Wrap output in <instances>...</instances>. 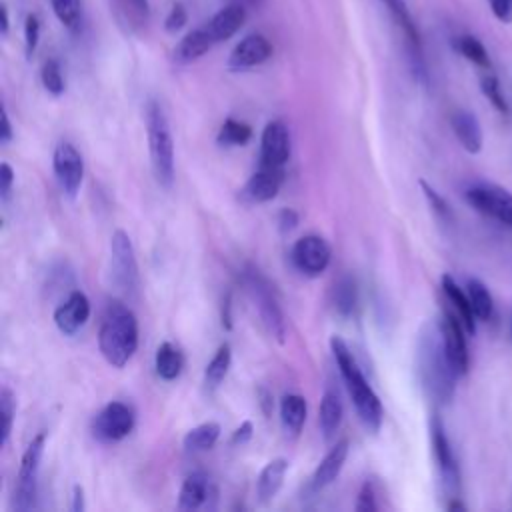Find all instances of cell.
Returning a JSON list of instances; mask_svg holds the SVG:
<instances>
[{
	"label": "cell",
	"instance_id": "cell-1",
	"mask_svg": "<svg viewBox=\"0 0 512 512\" xmlns=\"http://www.w3.org/2000/svg\"><path fill=\"white\" fill-rule=\"evenodd\" d=\"M416 370L424 394L434 404H448L456 388V372L446 356L440 322H426L418 336Z\"/></svg>",
	"mask_w": 512,
	"mask_h": 512
},
{
	"label": "cell",
	"instance_id": "cell-2",
	"mask_svg": "<svg viewBox=\"0 0 512 512\" xmlns=\"http://www.w3.org/2000/svg\"><path fill=\"white\" fill-rule=\"evenodd\" d=\"M330 350L334 354L338 372L346 384V390L354 402L356 414L360 418V422L364 424V428L372 434H376L382 426L384 420V408L380 398L376 396V392L372 390V386L368 384V380L364 378L354 354L350 352L348 344L340 338V336H332L330 338Z\"/></svg>",
	"mask_w": 512,
	"mask_h": 512
},
{
	"label": "cell",
	"instance_id": "cell-3",
	"mask_svg": "<svg viewBox=\"0 0 512 512\" xmlns=\"http://www.w3.org/2000/svg\"><path fill=\"white\" fill-rule=\"evenodd\" d=\"M98 348L114 368L126 366L134 356L138 348V320L122 302H110L106 306L98 330Z\"/></svg>",
	"mask_w": 512,
	"mask_h": 512
},
{
	"label": "cell",
	"instance_id": "cell-4",
	"mask_svg": "<svg viewBox=\"0 0 512 512\" xmlns=\"http://www.w3.org/2000/svg\"><path fill=\"white\" fill-rule=\"evenodd\" d=\"M146 134L152 170L162 188L174 184V140L162 106L156 100L146 102Z\"/></svg>",
	"mask_w": 512,
	"mask_h": 512
},
{
	"label": "cell",
	"instance_id": "cell-5",
	"mask_svg": "<svg viewBox=\"0 0 512 512\" xmlns=\"http://www.w3.org/2000/svg\"><path fill=\"white\" fill-rule=\"evenodd\" d=\"M242 284H244L250 300L254 302L264 328L268 330V334L272 338H276L282 344L286 340V320H284V312L280 308V302L276 298L274 286L252 264H248L242 270Z\"/></svg>",
	"mask_w": 512,
	"mask_h": 512
},
{
	"label": "cell",
	"instance_id": "cell-6",
	"mask_svg": "<svg viewBox=\"0 0 512 512\" xmlns=\"http://www.w3.org/2000/svg\"><path fill=\"white\" fill-rule=\"evenodd\" d=\"M44 444H46V434L38 432L22 454L16 486H14V498H12V506L18 512H28L36 506L38 472H40V462L44 454Z\"/></svg>",
	"mask_w": 512,
	"mask_h": 512
},
{
	"label": "cell",
	"instance_id": "cell-7",
	"mask_svg": "<svg viewBox=\"0 0 512 512\" xmlns=\"http://www.w3.org/2000/svg\"><path fill=\"white\" fill-rule=\"evenodd\" d=\"M380 2L384 4V8L388 10L394 24L400 28V32L404 36L406 54H408V62H410V70H412L414 78L422 84H428V70H426L424 52H422V38H420L418 26L410 14L408 4L404 0H380Z\"/></svg>",
	"mask_w": 512,
	"mask_h": 512
},
{
	"label": "cell",
	"instance_id": "cell-8",
	"mask_svg": "<svg viewBox=\"0 0 512 512\" xmlns=\"http://www.w3.org/2000/svg\"><path fill=\"white\" fill-rule=\"evenodd\" d=\"M110 270L112 278L128 294H134L138 290V262L134 254V246L130 236L118 228L110 236Z\"/></svg>",
	"mask_w": 512,
	"mask_h": 512
},
{
	"label": "cell",
	"instance_id": "cell-9",
	"mask_svg": "<svg viewBox=\"0 0 512 512\" xmlns=\"http://www.w3.org/2000/svg\"><path fill=\"white\" fill-rule=\"evenodd\" d=\"M464 198L476 212L512 226V194L506 188L478 182L466 188Z\"/></svg>",
	"mask_w": 512,
	"mask_h": 512
},
{
	"label": "cell",
	"instance_id": "cell-10",
	"mask_svg": "<svg viewBox=\"0 0 512 512\" xmlns=\"http://www.w3.org/2000/svg\"><path fill=\"white\" fill-rule=\"evenodd\" d=\"M430 442H432V452L442 478V486L450 494V498H456L460 494V470H458V462L454 458L450 440L446 436L442 418L436 412L430 418Z\"/></svg>",
	"mask_w": 512,
	"mask_h": 512
},
{
	"label": "cell",
	"instance_id": "cell-11",
	"mask_svg": "<svg viewBox=\"0 0 512 512\" xmlns=\"http://www.w3.org/2000/svg\"><path fill=\"white\" fill-rule=\"evenodd\" d=\"M136 416L126 402H108L92 420V434L100 442H118L126 438L134 428Z\"/></svg>",
	"mask_w": 512,
	"mask_h": 512
},
{
	"label": "cell",
	"instance_id": "cell-12",
	"mask_svg": "<svg viewBox=\"0 0 512 512\" xmlns=\"http://www.w3.org/2000/svg\"><path fill=\"white\" fill-rule=\"evenodd\" d=\"M330 256H332V250H330L328 242L316 234L298 238L290 252V258H292V264L296 266V270L310 278L320 276L328 268Z\"/></svg>",
	"mask_w": 512,
	"mask_h": 512
},
{
	"label": "cell",
	"instance_id": "cell-13",
	"mask_svg": "<svg viewBox=\"0 0 512 512\" xmlns=\"http://www.w3.org/2000/svg\"><path fill=\"white\" fill-rule=\"evenodd\" d=\"M438 322H440L446 356H448L456 376H464L470 366V354H468V344H466V336H464L466 328L454 310H444L442 318Z\"/></svg>",
	"mask_w": 512,
	"mask_h": 512
},
{
	"label": "cell",
	"instance_id": "cell-14",
	"mask_svg": "<svg viewBox=\"0 0 512 512\" xmlns=\"http://www.w3.org/2000/svg\"><path fill=\"white\" fill-rule=\"evenodd\" d=\"M54 174L68 198H76L84 178V160L70 142H60L52 154Z\"/></svg>",
	"mask_w": 512,
	"mask_h": 512
},
{
	"label": "cell",
	"instance_id": "cell-15",
	"mask_svg": "<svg viewBox=\"0 0 512 512\" xmlns=\"http://www.w3.org/2000/svg\"><path fill=\"white\" fill-rule=\"evenodd\" d=\"M290 158V130L282 120H272L264 126L260 136L258 166L284 168Z\"/></svg>",
	"mask_w": 512,
	"mask_h": 512
},
{
	"label": "cell",
	"instance_id": "cell-16",
	"mask_svg": "<svg viewBox=\"0 0 512 512\" xmlns=\"http://www.w3.org/2000/svg\"><path fill=\"white\" fill-rule=\"evenodd\" d=\"M282 182H284V168L258 166L256 172L248 178V182L240 190V198L246 204L268 202V200L276 198Z\"/></svg>",
	"mask_w": 512,
	"mask_h": 512
},
{
	"label": "cell",
	"instance_id": "cell-17",
	"mask_svg": "<svg viewBox=\"0 0 512 512\" xmlns=\"http://www.w3.org/2000/svg\"><path fill=\"white\" fill-rule=\"evenodd\" d=\"M272 56V44L264 34L252 32L244 36L228 56L230 70H248L264 64Z\"/></svg>",
	"mask_w": 512,
	"mask_h": 512
},
{
	"label": "cell",
	"instance_id": "cell-18",
	"mask_svg": "<svg viewBox=\"0 0 512 512\" xmlns=\"http://www.w3.org/2000/svg\"><path fill=\"white\" fill-rule=\"evenodd\" d=\"M90 318V300L82 290H72L68 298L54 310V324L56 328L72 336L76 334Z\"/></svg>",
	"mask_w": 512,
	"mask_h": 512
},
{
	"label": "cell",
	"instance_id": "cell-19",
	"mask_svg": "<svg viewBox=\"0 0 512 512\" xmlns=\"http://www.w3.org/2000/svg\"><path fill=\"white\" fill-rule=\"evenodd\" d=\"M246 6L240 2H232L224 8H220L204 26L210 32V36L214 38V42H224L228 38H232L246 22Z\"/></svg>",
	"mask_w": 512,
	"mask_h": 512
},
{
	"label": "cell",
	"instance_id": "cell-20",
	"mask_svg": "<svg viewBox=\"0 0 512 512\" xmlns=\"http://www.w3.org/2000/svg\"><path fill=\"white\" fill-rule=\"evenodd\" d=\"M348 448H350L348 440L342 438L328 450V454L320 460V464L316 466V470L312 474V480H310L312 490H322L338 478V474L342 472L344 462L348 458Z\"/></svg>",
	"mask_w": 512,
	"mask_h": 512
},
{
	"label": "cell",
	"instance_id": "cell-21",
	"mask_svg": "<svg viewBox=\"0 0 512 512\" xmlns=\"http://www.w3.org/2000/svg\"><path fill=\"white\" fill-rule=\"evenodd\" d=\"M214 38L210 36V32L206 30V26H200V28H194L190 30L172 50V60L180 66H186V64H192L196 62L198 58H202L206 52L212 50L214 46Z\"/></svg>",
	"mask_w": 512,
	"mask_h": 512
},
{
	"label": "cell",
	"instance_id": "cell-22",
	"mask_svg": "<svg viewBox=\"0 0 512 512\" xmlns=\"http://www.w3.org/2000/svg\"><path fill=\"white\" fill-rule=\"evenodd\" d=\"M288 472V460L286 458H274L270 460L256 478V498L260 504H270L278 490L282 488L284 476Z\"/></svg>",
	"mask_w": 512,
	"mask_h": 512
},
{
	"label": "cell",
	"instance_id": "cell-23",
	"mask_svg": "<svg viewBox=\"0 0 512 512\" xmlns=\"http://www.w3.org/2000/svg\"><path fill=\"white\" fill-rule=\"evenodd\" d=\"M452 130L462 144V148L470 154H478L482 150V126L478 118L468 110H456L450 118Z\"/></svg>",
	"mask_w": 512,
	"mask_h": 512
},
{
	"label": "cell",
	"instance_id": "cell-24",
	"mask_svg": "<svg viewBox=\"0 0 512 512\" xmlns=\"http://www.w3.org/2000/svg\"><path fill=\"white\" fill-rule=\"evenodd\" d=\"M442 290H444V296L448 298L452 310L458 314L460 322L464 324L466 332H468V334H474V332H476V314H474V310H472L468 292H464V290L456 284V280H454L450 274H444V276H442Z\"/></svg>",
	"mask_w": 512,
	"mask_h": 512
},
{
	"label": "cell",
	"instance_id": "cell-25",
	"mask_svg": "<svg viewBox=\"0 0 512 512\" xmlns=\"http://www.w3.org/2000/svg\"><path fill=\"white\" fill-rule=\"evenodd\" d=\"M342 418H344V406L338 392L332 388H326L320 400V410H318V424L324 440L334 438V434L342 424Z\"/></svg>",
	"mask_w": 512,
	"mask_h": 512
},
{
	"label": "cell",
	"instance_id": "cell-26",
	"mask_svg": "<svg viewBox=\"0 0 512 512\" xmlns=\"http://www.w3.org/2000/svg\"><path fill=\"white\" fill-rule=\"evenodd\" d=\"M210 496V482L204 472H192L180 486L178 510H198Z\"/></svg>",
	"mask_w": 512,
	"mask_h": 512
},
{
	"label": "cell",
	"instance_id": "cell-27",
	"mask_svg": "<svg viewBox=\"0 0 512 512\" xmlns=\"http://www.w3.org/2000/svg\"><path fill=\"white\" fill-rule=\"evenodd\" d=\"M306 414H308V406H306V398L300 394H286L280 400V422L286 434H290L292 438H296L306 422Z\"/></svg>",
	"mask_w": 512,
	"mask_h": 512
},
{
	"label": "cell",
	"instance_id": "cell-28",
	"mask_svg": "<svg viewBox=\"0 0 512 512\" xmlns=\"http://www.w3.org/2000/svg\"><path fill=\"white\" fill-rule=\"evenodd\" d=\"M154 368H156V374L162 380H176L182 374V368H184V354H182V350L176 344L168 342V340L162 342L156 348Z\"/></svg>",
	"mask_w": 512,
	"mask_h": 512
},
{
	"label": "cell",
	"instance_id": "cell-29",
	"mask_svg": "<svg viewBox=\"0 0 512 512\" xmlns=\"http://www.w3.org/2000/svg\"><path fill=\"white\" fill-rule=\"evenodd\" d=\"M218 438H220V424L218 422H202L184 434L182 446L186 452H204V450L214 448Z\"/></svg>",
	"mask_w": 512,
	"mask_h": 512
},
{
	"label": "cell",
	"instance_id": "cell-30",
	"mask_svg": "<svg viewBox=\"0 0 512 512\" xmlns=\"http://www.w3.org/2000/svg\"><path fill=\"white\" fill-rule=\"evenodd\" d=\"M332 304L340 316H352L358 306V284L352 276H342L334 282Z\"/></svg>",
	"mask_w": 512,
	"mask_h": 512
},
{
	"label": "cell",
	"instance_id": "cell-31",
	"mask_svg": "<svg viewBox=\"0 0 512 512\" xmlns=\"http://www.w3.org/2000/svg\"><path fill=\"white\" fill-rule=\"evenodd\" d=\"M230 362H232V348L230 344H220L216 354L212 356V360L206 364V370H204V384L208 390H216L222 380L226 378L228 374V368H230Z\"/></svg>",
	"mask_w": 512,
	"mask_h": 512
},
{
	"label": "cell",
	"instance_id": "cell-32",
	"mask_svg": "<svg viewBox=\"0 0 512 512\" xmlns=\"http://www.w3.org/2000/svg\"><path fill=\"white\" fill-rule=\"evenodd\" d=\"M466 288H468V298H470L476 318L482 322H488L494 314V300H492L486 284L480 282L478 278H470Z\"/></svg>",
	"mask_w": 512,
	"mask_h": 512
},
{
	"label": "cell",
	"instance_id": "cell-33",
	"mask_svg": "<svg viewBox=\"0 0 512 512\" xmlns=\"http://www.w3.org/2000/svg\"><path fill=\"white\" fill-rule=\"evenodd\" d=\"M250 138H252V128L246 122H240L234 118H226L216 134L218 146H224V148L244 146V144H248Z\"/></svg>",
	"mask_w": 512,
	"mask_h": 512
},
{
	"label": "cell",
	"instance_id": "cell-34",
	"mask_svg": "<svg viewBox=\"0 0 512 512\" xmlns=\"http://www.w3.org/2000/svg\"><path fill=\"white\" fill-rule=\"evenodd\" d=\"M456 50L466 58L470 60L472 64H476L478 68H484V70H490L492 68V62H490V54L486 50V46L472 34H462L456 38L454 42Z\"/></svg>",
	"mask_w": 512,
	"mask_h": 512
},
{
	"label": "cell",
	"instance_id": "cell-35",
	"mask_svg": "<svg viewBox=\"0 0 512 512\" xmlns=\"http://www.w3.org/2000/svg\"><path fill=\"white\" fill-rule=\"evenodd\" d=\"M52 12L58 18V22L76 32L82 26V0H50Z\"/></svg>",
	"mask_w": 512,
	"mask_h": 512
},
{
	"label": "cell",
	"instance_id": "cell-36",
	"mask_svg": "<svg viewBox=\"0 0 512 512\" xmlns=\"http://www.w3.org/2000/svg\"><path fill=\"white\" fill-rule=\"evenodd\" d=\"M40 80H42V86L46 88V92H50L52 96H60L64 92V88H66L62 66H60V62L56 58H48L42 64Z\"/></svg>",
	"mask_w": 512,
	"mask_h": 512
},
{
	"label": "cell",
	"instance_id": "cell-37",
	"mask_svg": "<svg viewBox=\"0 0 512 512\" xmlns=\"http://www.w3.org/2000/svg\"><path fill=\"white\" fill-rule=\"evenodd\" d=\"M0 416H2V428H0V446L6 448L12 432L14 422V394L8 386H2L0 390Z\"/></svg>",
	"mask_w": 512,
	"mask_h": 512
},
{
	"label": "cell",
	"instance_id": "cell-38",
	"mask_svg": "<svg viewBox=\"0 0 512 512\" xmlns=\"http://www.w3.org/2000/svg\"><path fill=\"white\" fill-rule=\"evenodd\" d=\"M480 90L482 94L488 98V102L500 112V114H508L510 112V106L502 94V88H500V82L498 78L488 70L482 78H480Z\"/></svg>",
	"mask_w": 512,
	"mask_h": 512
},
{
	"label": "cell",
	"instance_id": "cell-39",
	"mask_svg": "<svg viewBox=\"0 0 512 512\" xmlns=\"http://www.w3.org/2000/svg\"><path fill=\"white\" fill-rule=\"evenodd\" d=\"M418 184H420V188H422V192H424V196H426V200H428V204L432 206V210L436 212V216L440 218V220H444V222H452L454 220V214H452V208H450V204L426 182V180H418Z\"/></svg>",
	"mask_w": 512,
	"mask_h": 512
},
{
	"label": "cell",
	"instance_id": "cell-40",
	"mask_svg": "<svg viewBox=\"0 0 512 512\" xmlns=\"http://www.w3.org/2000/svg\"><path fill=\"white\" fill-rule=\"evenodd\" d=\"M40 40V22L36 14H28L24 22V46H26V56H32Z\"/></svg>",
	"mask_w": 512,
	"mask_h": 512
},
{
	"label": "cell",
	"instance_id": "cell-41",
	"mask_svg": "<svg viewBox=\"0 0 512 512\" xmlns=\"http://www.w3.org/2000/svg\"><path fill=\"white\" fill-rule=\"evenodd\" d=\"M186 22H188V12H186V8H184L180 2L172 4V8H170L168 14H166V20H164L166 32H178L180 28H184Z\"/></svg>",
	"mask_w": 512,
	"mask_h": 512
},
{
	"label": "cell",
	"instance_id": "cell-42",
	"mask_svg": "<svg viewBox=\"0 0 512 512\" xmlns=\"http://www.w3.org/2000/svg\"><path fill=\"white\" fill-rule=\"evenodd\" d=\"M354 508H356L358 512H374V510H378L376 496H374V488H372L370 482H364V484H362Z\"/></svg>",
	"mask_w": 512,
	"mask_h": 512
},
{
	"label": "cell",
	"instance_id": "cell-43",
	"mask_svg": "<svg viewBox=\"0 0 512 512\" xmlns=\"http://www.w3.org/2000/svg\"><path fill=\"white\" fill-rule=\"evenodd\" d=\"M490 12L502 24H512V0H488Z\"/></svg>",
	"mask_w": 512,
	"mask_h": 512
},
{
	"label": "cell",
	"instance_id": "cell-44",
	"mask_svg": "<svg viewBox=\"0 0 512 512\" xmlns=\"http://www.w3.org/2000/svg\"><path fill=\"white\" fill-rule=\"evenodd\" d=\"M12 184H14V170L8 162H2L0 164V198H2V202H6L10 198Z\"/></svg>",
	"mask_w": 512,
	"mask_h": 512
},
{
	"label": "cell",
	"instance_id": "cell-45",
	"mask_svg": "<svg viewBox=\"0 0 512 512\" xmlns=\"http://www.w3.org/2000/svg\"><path fill=\"white\" fill-rule=\"evenodd\" d=\"M252 434H254V424H252L250 420H244V422L232 432L230 444H232V446H244L246 442H250Z\"/></svg>",
	"mask_w": 512,
	"mask_h": 512
},
{
	"label": "cell",
	"instance_id": "cell-46",
	"mask_svg": "<svg viewBox=\"0 0 512 512\" xmlns=\"http://www.w3.org/2000/svg\"><path fill=\"white\" fill-rule=\"evenodd\" d=\"M298 226V212L292 208H282L278 214V228L282 234L292 232Z\"/></svg>",
	"mask_w": 512,
	"mask_h": 512
},
{
	"label": "cell",
	"instance_id": "cell-47",
	"mask_svg": "<svg viewBox=\"0 0 512 512\" xmlns=\"http://www.w3.org/2000/svg\"><path fill=\"white\" fill-rule=\"evenodd\" d=\"M72 512H84L86 504H84V488L80 484H74L72 488V504H70Z\"/></svg>",
	"mask_w": 512,
	"mask_h": 512
},
{
	"label": "cell",
	"instance_id": "cell-48",
	"mask_svg": "<svg viewBox=\"0 0 512 512\" xmlns=\"http://www.w3.org/2000/svg\"><path fill=\"white\" fill-rule=\"evenodd\" d=\"M222 326L226 330L232 328V296L226 294L224 302H222Z\"/></svg>",
	"mask_w": 512,
	"mask_h": 512
},
{
	"label": "cell",
	"instance_id": "cell-49",
	"mask_svg": "<svg viewBox=\"0 0 512 512\" xmlns=\"http://www.w3.org/2000/svg\"><path fill=\"white\" fill-rule=\"evenodd\" d=\"M258 398H260L262 412H264L266 416H270L272 410H274V398H272V394H270L266 388H260V390H258Z\"/></svg>",
	"mask_w": 512,
	"mask_h": 512
},
{
	"label": "cell",
	"instance_id": "cell-50",
	"mask_svg": "<svg viewBox=\"0 0 512 512\" xmlns=\"http://www.w3.org/2000/svg\"><path fill=\"white\" fill-rule=\"evenodd\" d=\"M12 140V124L8 118V112L2 110V128H0V142L8 144Z\"/></svg>",
	"mask_w": 512,
	"mask_h": 512
},
{
	"label": "cell",
	"instance_id": "cell-51",
	"mask_svg": "<svg viewBox=\"0 0 512 512\" xmlns=\"http://www.w3.org/2000/svg\"><path fill=\"white\" fill-rule=\"evenodd\" d=\"M128 4L132 6V10H134L140 18H146V16H148V0H128Z\"/></svg>",
	"mask_w": 512,
	"mask_h": 512
},
{
	"label": "cell",
	"instance_id": "cell-52",
	"mask_svg": "<svg viewBox=\"0 0 512 512\" xmlns=\"http://www.w3.org/2000/svg\"><path fill=\"white\" fill-rule=\"evenodd\" d=\"M0 18H2L0 32L6 36V34H8V26H10V20H8V8H6V6H0Z\"/></svg>",
	"mask_w": 512,
	"mask_h": 512
},
{
	"label": "cell",
	"instance_id": "cell-53",
	"mask_svg": "<svg viewBox=\"0 0 512 512\" xmlns=\"http://www.w3.org/2000/svg\"><path fill=\"white\" fill-rule=\"evenodd\" d=\"M458 498H460V496L452 498V500L446 504V508H448V510H466V506H464V504H462Z\"/></svg>",
	"mask_w": 512,
	"mask_h": 512
},
{
	"label": "cell",
	"instance_id": "cell-54",
	"mask_svg": "<svg viewBox=\"0 0 512 512\" xmlns=\"http://www.w3.org/2000/svg\"><path fill=\"white\" fill-rule=\"evenodd\" d=\"M238 2H240V4H244L246 8H258L264 0H238Z\"/></svg>",
	"mask_w": 512,
	"mask_h": 512
}]
</instances>
